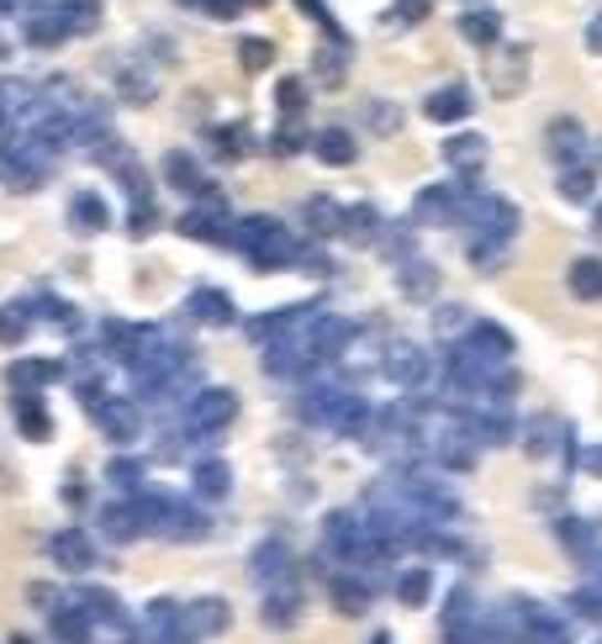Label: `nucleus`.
<instances>
[{
  "instance_id": "nucleus-1",
  "label": "nucleus",
  "mask_w": 602,
  "mask_h": 644,
  "mask_svg": "<svg viewBox=\"0 0 602 644\" xmlns=\"http://www.w3.org/2000/svg\"><path fill=\"white\" fill-rule=\"evenodd\" d=\"M49 159H53V148L43 144V138H32V133H22V138H11V148L0 154V175H6L17 191H38L53 169Z\"/></svg>"
},
{
  "instance_id": "nucleus-2",
  "label": "nucleus",
  "mask_w": 602,
  "mask_h": 644,
  "mask_svg": "<svg viewBox=\"0 0 602 644\" xmlns=\"http://www.w3.org/2000/svg\"><path fill=\"white\" fill-rule=\"evenodd\" d=\"M355 334H360V328H355L349 317H328V312H313V317H307V323H302V328H296L291 338H296V344H302V349H307L317 365H328V359H338L344 349H349V344H355Z\"/></svg>"
},
{
  "instance_id": "nucleus-3",
  "label": "nucleus",
  "mask_w": 602,
  "mask_h": 644,
  "mask_svg": "<svg viewBox=\"0 0 602 644\" xmlns=\"http://www.w3.org/2000/svg\"><path fill=\"white\" fill-rule=\"evenodd\" d=\"M471 201H476V196L465 191V186H423V191H418V201H412V222H423V228H450V222H465Z\"/></svg>"
},
{
  "instance_id": "nucleus-4",
  "label": "nucleus",
  "mask_w": 602,
  "mask_h": 644,
  "mask_svg": "<svg viewBox=\"0 0 602 644\" xmlns=\"http://www.w3.org/2000/svg\"><path fill=\"white\" fill-rule=\"evenodd\" d=\"M233 418H239V391H228V386H201L186 402V429L191 433H218Z\"/></svg>"
},
{
  "instance_id": "nucleus-5",
  "label": "nucleus",
  "mask_w": 602,
  "mask_h": 644,
  "mask_svg": "<svg viewBox=\"0 0 602 644\" xmlns=\"http://www.w3.org/2000/svg\"><path fill=\"white\" fill-rule=\"evenodd\" d=\"M465 222L476 228V239L513 243V233H518V207L503 201V196H476V201H471V212H465Z\"/></svg>"
},
{
  "instance_id": "nucleus-6",
  "label": "nucleus",
  "mask_w": 602,
  "mask_h": 644,
  "mask_svg": "<svg viewBox=\"0 0 602 644\" xmlns=\"http://www.w3.org/2000/svg\"><path fill=\"white\" fill-rule=\"evenodd\" d=\"M233 217L222 207V196H207V207H196V212L180 217V233L186 239H201V243H218V249H233Z\"/></svg>"
},
{
  "instance_id": "nucleus-7",
  "label": "nucleus",
  "mask_w": 602,
  "mask_h": 644,
  "mask_svg": "<svg viewBox=\"0 0 602 644\" xmlns=\"http://www.w3.org/2000/svg\"><path fill=\"white\" fill-rule=\"evenodd\" d=\"M349 402V391L344 381H317L313 391H302V402H296V418L307 423V429H334L338 407Z\"/></svg>"
},
{
  "instance_id": "nucleus-8",
  "label": "nucleus",
  "mask_w": 602,
  "mask_h": 644,
  "mask_svg": "<svg viewBox=\"0 0 602 644\" xmlns=\"http://www.w3.org/2000/svg\"><path fill=\"white\" fill-rule=\"evenodd\" d=\"M513 613L524 623V644H571V629L555 619L550 608H534V602H513Z\"/></svg>"
},
{
  "instance_id": "nucleus-9",
  "label": "nucleus",
  "mask_w": 602,
  "mask_h": 644,
  "mask_svg": "<svg viewBox=\"0 0 602 644\" xmlns=\"http://www.w3.org/2000/svg\"><path fill=\"white\" fill-rule=\"evenodd\" d=\"M286 222H275V217H243L239 228H233V249H243L249 260L254 254H265V249H275V243H286Z\"/></svg>"
},
{
  "instance_id": "nucleus-10",
  "label": "nucleus",
  "mask_w": 602,
  "mask_h": 644,
  "mask_svg": "<svg viewBox=\"0 0 602 644\" xmlns=\"http://www.w3.org/2000/svg\"><path fill=\"white\" fill-rule=\"evenodd\" d=\"M96 423L112 444H133V439L144 433V412H138L133 402H112V397H106V402L96 407Z\"/></svg>"
},
{
  "instance_id": "nucleus-11",
  "label": "nucleus",
  "mask_w": 602,
  "mask_h": 644,
  "mask_svg": "<svg viewBox=\"0 0 602 644\" xmlns=\"http://www.w3.org/2000/svg\"><path fill=\"white\" fill-rule=\"evenodd\" d=\"M486 154H492V148H486L482 133H450V138H444V159H450L455 175H465V180L486 169Z\"/></svg>"
},
{
  "instance_id": "nucleus-12",
  "label": "nucleus",
  "mask_w": 602,
  "mask_h": 644,
  "mask_svg": "<svg viewBox=\"0 0 602 644\" xmlns=\"http://www.w3.org/2000/svg\"><path fill=\"white\" fill-rule=\"evenodd\" d=\"M191 486L201 502H222L228 492H233V471H228V460H218V454H201L191 465Z\"/></svg>"
},
{
  "instance_id": "nucleus-13",
  "label": "nucleus",
  "mask_w": 602,
  "mask_h": 644,
  "mask_svg": "<svg viewBox=\"0 0 602 644\" xmlns=\"http://www.w3.org/2000/svg\"><path fill=\"white\" fill-rule=\"evenodd\" d=\"M471 355H482V359H492V365H503L507 355H513V334H507L503 323H471V334L460 338Z\"/></svg>"
},
{
  "instance_id": "nucleus-14",
  "label": "nucleus",
  "mask_w": 602,
  "mask_h": 644,
  "mask_svg": "<svg viewBox=\"0 0 602 644\" xmlns=\"http://www.w3.org/2000/svg\"><path fill=\"white\" fill-rule=\"evenodd\" d=\"M560 444H571V433H566V423H560V418H550V412L529 418V429H524V450H529L534 460H550Z\"/></svg>"
},
{
  "instance_id": "nucleus-15",
  "label": "nucleus",
  "mask_w": 602,
  "mask_h": 644,
  "mask_svg": "<svg viewBox=\"0 0 602 644\" xmlns=\"http://www.w3.org/2000/svg\"><path fill=\"white\" fill-rule=\"evenodd\" d=\"M386 376L397 386H408V391H418V386H429V355L412 349V344H397L391 359H386Z\"/></svg>"
},
{
  "instance_id": "nucleus-16",
  "label": "nucleus",
  "mask_w": 602,
  "mask_h": 644,
  "mask_svg": "<svg viewBox=\"0 0 602 644\" xmlns=\"http://www.w3.org/2000/svg\"><path fill=\"white\" fill-rule=\"evenodd\" d=\"M186 312H191L196 323H207V328H228V323H233V302H228V291H218V286H196Z\"/></svg>"
},
{
  "instance_id": "nucleus-17",
  "label": "nucleus",
  "mask_w": 602,
  "mask_h": 644,
  "mask_svg": "<svg viewBox=\"0 0 602 644\" xmlns=\"http://www.w3.org/2000/svg\"><path fill=\"white\" fill-rule=\"evenodd\" d=\"M6 376H11V386H17V397H27V391H43L49 381H59L64 365H59V359H17Z\"/></svg>"
},
{
  "instance_id": "nucleus-18",
  "label": "nucleus",
  "mask_w": 602,
  "mask_h": 644,
  "mask_svg": "<svg viewBox=\"0 0 602 644\" xmlns=\"http://www.w3.org/2000/svg\"><path fill=\"white\" fill-rule=\"evenodd\" d=\"M581 148H587V133H581L577 117H555L550 122V154L560 159V169L566 165H581Z\"/></svg>"
},
{
  "instance_id": "nucleus-19",
  "label": "nucleus",
  "mask_w": 602,
  "mask_h": 644,
  "mask_svg": "<svg viewBox=\"0 0 602 644\" xmlns=\"http://www.w3.org/2000/svg\"><path fill=\"white\" fill-rule=\"evenodd\" d=\"M70 38L74 32L59 11H27V43H32V49H59V43H70Z\"/></svg>"
},
{
  "instance_id": "nucleus-20",
  "label": "nucleus",
  "mask_w": 602,
  "mask_h": 644,
  "mask_svg": "<svg viewBox=\"0 0 602 644\" xmlns=\"http://www.w3.org/2000/svg\"><path fill=\"white\" fill-rule=\"evenodd\" d=\"M423 112H429V122H465L471 117V91L465 85H444V91H434L423 101Z\"/></svg>"
},
{
  "instance_id": "nucleus-21",
  "label": "nucleus",
  "mask_w": 602,
  "mask_h": 644,
  "mask_svg": "<svg viewBox=\"0 0 602 644\" xmlns=\"http://www.w3.org/2000/svg\"><path fill=\"white\" fill-rule=\"evenodd\" d=\"M112 222V212H106V201H101L96 191H74L70 196V228H80V233H101Z\"/></svg>"
},
{
  "instance_id": "nucleus-22",
  "label": "nucleus",
  "mask_w": 602,
  "mask_h": 644,
  "mask_svg": "<svg viewBox=\"0 0 602 644\" xmlns=\"http://www.w3.org/2000/svg\"><path fill=\"white\" fill-rule=\"evenodd\" d=\"M53 560H59L64 571H91V560H96V549H91V539H85L80 528H64V534L53 539Z\"/></svg>"
},
{
  "instance_id": "nucleus-23",
  "label": "nucleus",
  "mask_w": 602,
  "mask_h": 644,
  "mask_svg": "<svg viewBox=\"0 0 602 644\" xmlns=\"http://www.w3.org/2000/svg\"><path fill=\"white\" fill-rule=\"evenodd\" d=\"M17 429H22V439H32V444H49L53 439L49 407L38 402V397H17Z\"/></svg>"
},
{
  "instance_id": "nucleus-24",
  "label": "nucleus",
  "mask_w": 602,
  "mask_h": 644,
  "mask_svg": "<svg viewBox=\"0 0 602 644\" xmlns=\"http://www.w3.org/2000/svg\"><path fill=\"white\" fill-rule=\"evenodd\" d=\"M460 38L476 43V49H492V43L503 38V17H497V11H465V17H460Z\"/></svg>"
},
{
  "instance_id": "nucleus-25",
  "label": "nucleus",
  "mask_w": 602,
  "mask_h": 644,
  "mask_svg": "<svg viewBox=\"0 0 602 644\" xmlns=\"http://www.w3.org/2000/svg\"><path fill=\"white\" fill-rule=\"evenodd\" d=\"M313 148L323 165H355V133L349 127H323Z\"/></svg>"
},
{
  "instance_id": "nucleus-26",
  "label": "nucleus",
  "mask_w": 602,
  "mask_h": 644,
  "mask_svg": "<svg viewBox=\"0 0 602 644\" xmlns=\"http://www.w3.org/2000/svg\"><path fill=\"white\" fill-rule=\"evenodd\" d=\"M344 212H349V207H338L334 196H313V201H307V228H313L317 239H328V233H344Z\"/></svg>"
},
{
  "instance_id": "nucleus-27",
  "label": "nucleus",
  "mask_w": 602,
  "mask_h": 644,
  "mask_svg": "<svg viewBox=\"0 0 602 644\" xmlns=\"http://www.w3.org/2000/svg\"><path fill=\"white\" fill-rule=\"evenodd\" d=\"M101 528H106V539H133V534H144L138 497H133V502H117V507H106V513H101Z\"/></svg>"
},
{
  "instance_id": "nucleus-28",
  "label": "nucleus",
  "mask_w": 602,
  "mask_h": 644,
  "mask_svg": "<svg viewBox=\"0 0 602 644\" xmlns=\"http://www.w3.org/2000/svg\"><path fill=\"white\" fill-rule=\"evenodd\" d=\"M74 602L91 613V619H101V623H117V629H127V613H122V602L112 592H101V587H80L74 592Z\"/></svg>"
},
{
  "instance_id": "nucleus-29",
  "label": "nucleus",
  "mask_w": 602,
  "mask_h": 644,
  "mask_svg": "<svg viewBox=\"0 0 602 644\" xmlns=\"http://www.w3.org/2000/svg\"><path fill=\"white\" fill-rule=\"evenodd\" d=\"M524 74H529V53H524V49H507L503 64L492 70V85H497V96H518V91H524Z\"/></svg>"
},
{
  "instance_id": "nucleus-30",
  "label": "nucleus",
  "mask_w": 602,
  "mask_h": 644,
  "mask_svg": "<svg viewBox=\"0 0 602 644\" xmlns=\"http://www.w3.org/2000/svg\"><path fill=\"white\" fill-rule=\"evenodd\" d=\"M165 180L169 186H180V191H191V196H207V175H201V165H196L191 154H169Z\"/></svg>"
},
{
  "instance_id": "nucleus-31",
  "label": "nucleus",
  "mask_w": 602,
  "mask_h": 644,
  "mask_svg": "<svg viewBox=\"0 0 602 644\" xmlns=\"http://www.w3.org/2000/svg\"><path fill=\"white\" fill-rule=\"evenodd\" d=\"M402 291H408L412 302H434L439 270L429 260H408V264H402Z\"/></svg>"
},
{
  "instance_id": "nucleus-32",
  "label": "nucleus",
  "mask_w": 602,
  "mask_h": 644,
  "mask_svg": "<svg viewBox=\"0 0 602 644\" xmlns=\"http://www.w3.org/2000/svg\"><path fill=\"white\" fill-rule=\"evenodd\" d=\"M328 592H334V602L344 608V613H365V608H370V597H376V587H365L360 576H334V581H328Z\"/></svg>"
},
{
  "instance_id": "nucleus-33",
  "label": "nucleus",
  "mask_w": 602,
  "mask_h": 644,
  "mask_svg": "<svg viewBox=\"0 0 602 644\" xmlns=\"http://www.w3.org/2000/svg\"><path fill=\"white\" fill-rule=\"evenodd\" d=\"M53 640L59 644H91V613L74 602V613L70 608H59L53 613Z\"/></svg>"
},
{
  "instance_id": "nucleus-34",
  "label": "nucleus",
  "mask_w": 602,
  "mask_h": 644,
  "mask_svg": "<svg viewBox=\"0 0 602 644\" xmlns=\"http://www.w3.org/2000/svg\"><path fill=\"white\" fill-rule=\"evenodd\" d=\"M566 281H571V296L577 302H602V260H577Z\"/></svg>"
},
{
  "instance_id": "nucleus-35",
  "label": "nucleus",
  "mask_w": 602,
  "mask_h": 644,
  "mask_svg": "<svg viewBox=\"0 0 602 644\" xmlns=\"http://www.w3.org/2000/svg\"><path fill=\"white\" fill-rule=\"evenodd\" d=\"M592 191H598V169H587V165L560 169V196L566 201H592Z\"/></svg>"
},
{
  "instance_id": "nucleus-36",
  "label": "nucleus",
  "mask_w": 602,
  "mask_h": 644,
  "mask_svg": "<svg viewBox=\"0 0 602 644\" xmlns=\"http://www.w3.org/2000/svg\"><path fill=\"white\" fill-rule=\"evenodd\" d=\"M59 17L70 22L74 38H85V32H96L101 27V0H64V6H59Z\"/></svg>"
},
{
  "instance_id": "nucleus-37",
  "label": "nucleus",
  "mask_w": 602,
  "mask_h": 644,
  "mask_svg": "<svg viewBox=\"0 0 602 644\" xmlns=\"http://www.w3.org/2000/svg\"><path fill=\"white\" fill-rule=\"evenodd\" d=\"M32 307L27 302H11V307H0V344H22L27 334H32Z\"/></svg>"
},
{
  "instance_id": "nucleus-38",
  "label": "nucleus",
  "mask_w": 602,
  "mask_h": 644,
  "mask_svg": "<svg viewBox=\"0 0 602 644\" xmlns=\"http://www.w3.org/2000/svg\"><path fill=\"white\" fill-rule=\"evenodd\" d=\"M555 534H560V545L571 549V555H592V545H598V528L587 524V518H560Z\"/></svg>"
},
{
  "instance_id": "nucleus-39",
  "label": "nucleus",
  "mask_w": 602,
  "mask_h": 644,
  "mask_svg": "<svg viewBox=\"0 0 602 644\" xmlns=\"http://www.w3.org/2000/svg\"><path fill=\"white\" fill-rule=\"evenodd\" d=\"M196 629V634H222L228 629V602H218V597H207V602H196L191 619H186Z\"/></svg>"
},
{
  "instance_id": "nucleus-40",
  "label": "nucleus",
  "mask_w": 602,
  "mask_h": 644,
  "mask_svg": "<svg viewBox=\"0 0 602 644\" xmlns=\"http://www.w3.org/2000/svg\"><path fill=\"white\" fill-rule=\"evenodd\" d=\"M302 148H307V133H302V122L296 117H286L281 122V133L270 138V154H275V159H291V154H302Z\"/></svg>"
},
{
  "instance_id": "nucleus-41",
  "label": "nucleus",
  "mask_w": 602,
  "mask_h": 644,
  "mask_svg": "<svg viewBox=\"0 0 602 644\" xmlns=\"http://www.w3.org/2000/svg\"><path fill=\"white\" fill-rule=\"evenodd\" d=\"M286 566H291V549L281 545V539H270V545L254 555V576H260V581H270V576L286 571Z\"/></svg>"
},
{
  "instance_id": "nucleus-42",
  "label": "nucleus",
  "mask_w": 602,
  "mask_h": 644,
  "mask_svg": "<svg viewBox=\"0 0 602 644\" xmlns=\"http://www.w3.org/2000/svg\"><path fill=\"white\" fill-rule=\"evenodd\" d=\"M344 233H349V239L381 233V212H376V207H349V212H344Z\"/></svg>"
},
{
  "instance_id": "nucleus-43",
  "label": "nucleus",
  "mask_w": 602,
  "mask_h": 644,
  "mask_svg": "<svg viewBox=\"0 0 602 644\" xmlns=\"http://www.w3.org/2000/svg\"><path fill=\"white\" fill-rule=\"evenodd\" d=\"M106 481H112L117 492H138V486H144V465L122 454V460H112V465H106Z\"/></svg>"
},
{
  "instance_id": "nucleus-44",
  "label": "nucleus",
  "mask_w": 602,
  "mask_h": 644,
  "mask_svg": "<svg viewBox=\"0 0 602 644\" xmlns=\"http://www.w3.org/2000/svg\"><path fill=\"white\" fill-rule=\"evenodd\" d=\"M270 59H275L270 38H254V32H249V38H239V64H243V70H265Z\"/></svg>"
},
{
  "instance_id": "nucleus-45",
  "label": "nucleus",
  "mask_w": 602,
  "mask_h": 644,
  "mask_svg": "<svg viewBox=\"0 0 602 644\" xmlns=\"http://www.w3.org/2000/svg\"><path fill=\"white\" fill-rule=\"evenodd\" d=\"M429 587H434L429 571H408L402 581H397V597H402L408 608H423V602H429Z\"/></svg>"
},
{
  "instance_id": "nucleus-46",
  "label": "nucleus",
  "mask_w": 602,
  "mask_h": 644,
  "mask_svg": "<svg viewBox=\"0 0 602 644\" xmlns=\"http://www.w3.org/2000/svg\"><path fill=\"white\" fill-rule=\"evenodd\" d=\"M275 106H281V112H286V117H296V112H302V106H307V85H302V80H281V85H275Z\"/></svg>"
},
{
  "instance_id": "nucleus-47",
  "label": "nucleus",
  "mask_w": 602,
  "mask_h": 644,
  "mask_svg": "<svg viewBox=\"0 0 602 644\" xmlns=\"http://www.w3.org/2000/svg\"><path fill=\"white\" fill-rule=\"evenodd\" d=\"M507 260V243L497 239H471V264L476 270H492V264H503Z\"/></svg>"
},
{
  "instance_id": "nucleus-48",
  "label": "nucleus",
  "mask_w": 602,
  "mask_h": 644,
  "mask_svg": "<svg viewBox=\"0 0 602 644\" xmlns=\"http://www.w3.org/2000/svg\"><path fill=\"white\" fill-rule=\"evenodd\" d=\"M218 148L228 159H243L254 148V138H249V127H218Z\"/></svg>"
},
{
  "instance_id": "nucleus-49",
  "label": "nucleus",
  "mask_w": 602,
  "mask_h": 644,
  "mask_svg": "<svg viewBox=\"0 0 602 644\" xmlns=\"http://www.w3.org/2000/svg\"><path fill=\"white\" fill-rule=\"evenodd\" d=\"M117 91H122L127 101H148V96H154V85H148V74H144V70H122V74H117Z\"/></svg>"
},
{
  "instance_id": "nucleus-50",
  "label": "nucleus",
  "mask_w": 602,
  "mask_h": 644,
  "mask_svg": "<svg viewBox=\"0 0 602 644\" xmlns=\"http://www.w3.org/2000/svg\"><path fill=\"white\" fill-rule=\"evenodd\" d=\"M365 117H376V133H397V106H386V101H376V106H365Z\"/></svg>"
},
{
  "instance_id": "nucleus-51",
  "label": "nucleus",
  "mask_w": 602,
  "mask_h": 644,
  "mask_svg": "<svg viewBox=\"0 0 602 644\" xmlns=\"http://www.w3.org/2000/svg\"><path fill=\"white\" fill-rule=\"evenodd\" d=\"M296 6H302L307 17H317V22L328 27V38H334V43H344V27H338L334 17H328V11H323V0H296Z\"/></svg>"
},
{
  "instance_id": "nucleus-52",
  "label": "nucleus",
  "mask_w": 602,
  "mask_h": 644,
  "mask_svg": "<svg viewBox=\"0 0 602 644\" xmlns=\"http://www.w3.org/2000/svg\"><path fill=\"white\" fill-rule=\"evenodd\" d=\"M391 17H397V22H423V17H429V0H397Z\"/></svg>"
},
{
  "instance_id": "nucleus-53",
  "label": "nucleus",
  "mask_w": 602,
  "mask_h": 644,
  "mask_svg": "<svg viewBox=\"0 0 602 644\" xmlns=\"http://www.w3.org/2000/svg\"><path fill=\"white\" fill-rule=\"evenodd\" d=\"M154 228V201H133V233H148Z\"/></svg>"
},
{
  "instance_id": "nucleus-54",
  "label": "nucleus",
  "mask_w": 602,
  "mask_h": 644,
  "mask_svg": "<svg viewBox=\"0 0 602 644\" xmlns=\"http://www.w3.org/2000/svg\"><path fill=\"white\" fill-rule=\"evenodd\" d=\"M577 465L587 471V476H602V444H592V450L577 454Z\"/></svg>"
},
{
  "instance_id": "nucleus-55",
  "label": "nucleus",
  "mask_w": 602,
  "mask_h": 644,
  "mask_svg": "<svg viewBox=\"0 0 602 644\" xmlns=\"http://www.w3.org/2000/svg\"><path fill=\"white\" fill-rule=\"evenodd\" d=\"M587 49L592 53H602V11L592 17V27H587Z\"/></svg>"
},
{
  "instance_id": "nucleus-56",
  "label": "nucleus",
  "mask_w": 602,
  "mask_h": 644,
  "mask_svg": "<svg viewBox=\"0 0 602 644\" xmlns=\"http://www.w3.org/2000/svg\"><path fill=\"white\" fill-rule=\"evenodd\" d=\"M460 323H465V312H450V307L439 312V328H460Z\"/></svg>"
},
{
  "instance_id": "nucleus-57",
  "label": "nucleus",
  "mask_w": 602,
  "mask_h": 644,
  "mask_svg": "<svg viewBox=\"0 0 602 644\" xmlns=\"http://www.w3.org/2000/svg\"><path fill=\"white\" fill-rule=\"evenodd\" d=\"M592 576H598V587H602V549L592 555Z\"/></svg>"
},
{
  "instance_id": "nucleus-58",
  "label": "nucleus",
  "mask_w": 602,
  "mask_h": 644,
  "mask_svg": "<svg viewBox=\"0 0 602 644\" xmlns=\"http://www.w3.org/2000/svg\"><path fill=\"white\" fill-rule=\"evenodd\" d=\"M17 6H22V0H0V17H11V11H17Z\"/></svg>"
},
{
  "instance_id": "nucleus-59",
  "label": "nucleus",
  "mask_w": 602,
  "mask_h": 644,
  "mask_svg": "<svg viewBox=\"0 0 602 644\" xmlns=\"http://www.w3.org/2000/svg\"><path fill=\"white\" fill-rule=\"evenodd\" d=\"M592 222H598V233H602V201H598V217H592Z\"/></svg>"
},
{
  "instance_id": "nucleus-60",
  "label": "nucleus",
  "mask_w": 602,
  "mask_h": 644,
  "mask_svg": "<svg viewBox=\"0 0 602 644\" xmlns=\"http://www.w3.org/2000/svg\"><path fill=\"white\" fill-rule=\"evenodd\" d=\"M11 644H32V640H11Z\"/></svg>"
},
{
  "instance_id": "nucleus-61",
  "label": "nucleus",
  "mask_w": 602,
  "mask_h": 644,
  "mask_svg": "<svg viewBox=\"0 0 602 644\" xmlns=\"http://www.w3.org/2000/svg\"><path fill=\"white\" fill-rule=\"evenodd\" d=\"M249 6H265V0H249Z\"/></svg>"
},
{
  "instance_id": "nucleus-62",
  "label": "nucleus",
  "mask_w": 602,
  "mask_h": 644,
  "mask_svg": "<svg viewBox=\"0 0 602 644\" xmlns=\"http://www.w3.org/2000/svg\"><path fill=\"white\" fill-rule=\"evenodd\" d=\"M598 644H602V640H598Z\"/></svg>"
}]
</instances>
